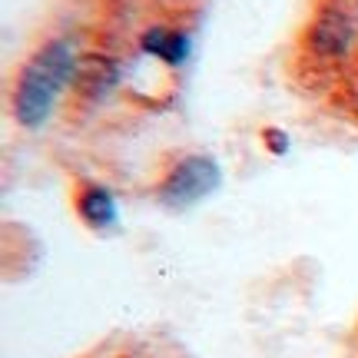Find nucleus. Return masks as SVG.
Segmentation results:
<instances>
[{"instance_id": "nucleus-1", "label": "nucleus", "mask_w": 358, "mask_h": 358, "mask_svg": "<svg viewBox=\"0 0 358 358\" xmlns=\"http://www.w3.org/2000/svg\"><path fill=\"white\" fill-rule=\"evenodd\" d=\"M358 50L355 0H315L295 43V73L306 87L338 83L352 53Z\"/></svg>"}, {"instance_id": "nucleus-2", "label": "nucleus", "mask_w": 358, "mask_h": 358, "mask_svg": "<svg viewBox=\"0 0 358 358\" xmlns=\"http://www.w3.org/2000/svg\"><path fill=\"white\" fill-rule=\"evenodd\" d=\"M77 53L66 40H47L27 57L13 77V120L24 129H37L47 123L57 96L73 83Z\"/></svg>"}, {"instance_id": "nucleus-7", "label": "nucleus", "mask_w": 358, "mask_h": 358, "mask_svg": "<svg viewBox=\"0 0 358 358\" xmlns=\"http://www.w3.org/2000/svg\"><path fill=\"white\" fill-rule=\"evenodd\" d=\"M335 93H338V103H342L348 113L358 120V50L352 53L348 66L342 70V77H338V83H335Z\"/></svg>"}, {"instance_id": "nucleus-5", "label": "nucleus", "mask_w": 358, "mask_h": 358, "mask_svg": "<svg viewBox=\"0 0 358 358\" xmlns=\"http://www.w3.org/2000/svg\"><path fill=\"white\" fill-rule=\"evenodd\" d=\"M143 53H150L156 60H163L166 66H182L186 57H189V34L179 30V27H166V24H156L150 27L140 40Z\"/></svg>"}, {"instance_id": "nucleus-3", "label": "nucleus", "mask_w": 358, "mask_h": 358, "mask_svg": "<svg viewBox=\"0 0 358 358\" xmlns=\"http://www.w3.org/2000/svg\"><path fill=\"white\" fill-rule=\"evenodd\" d=\"M219 186V166L213 156L186 153L159 176L156 182V199L169 209H186V206L206 199Z\"/></svg>"}, {"instance_id": "nucleus-4", "label": "nucleus", "mask_w": 358, "mask_h": 358, "mask_svg": "<svg viewBox=\"0 0 358 358\" xmlns=\"http://www.w3.org/2000/svg\"><path fill=\"white\" fill-rule=\"evenodd\" d=\"M73 213L90 229H110V226H116V216H120L113 192L83 176L73 179Z\"/></svg>"}, {"instance_id": "nucleus-6", "label": "nucleus", "mask_w": 358, "mask_h": 358, "mask_svg": "<svg viewBox=\"0 0 358 358\" xmlns=\"http://www.w3.org/2000/svg\"><path fill=\"white\" fill-rule=\"evenodd\" d=\"M116 80H120V66L110 57H83L70 87L77 90V96H103L116 87Z\"/></svg>"}]
</instances>
